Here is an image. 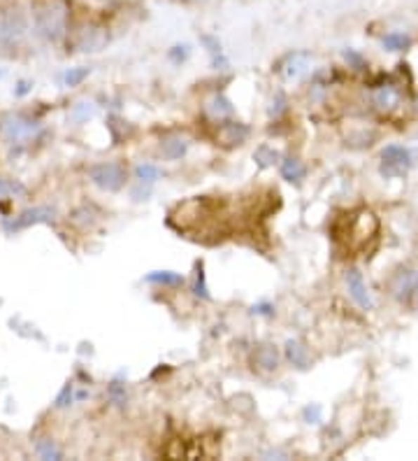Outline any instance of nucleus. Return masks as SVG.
<instances>
[{"label": "nucleus", "mask_w": 418, "mask_h": 461, "mask_svg": "<svg viewBox=\"0 0 418 461\" xmlns=\"http://www.w3.org/2000/svg\"><path fill=\"white\" fill-rule=\"evenodd\" d=\"M254 361L263 370H275L279 366V352L272 345H261L254 354Z\"/></svg>", "instance_id": "12"}, {"label": "nucleus", "mask_w": 418, "mask_h": 461, "mask_svg": "<svg viewBox=\"0 0 418 461\" xmlns=\"http://www.w3.org/2000/svg\"><path fill=\"white\" fill-rule=\"evenodd\" d=\"M341 56H344V61L351 65V68H355V70H365V58H363V54H358L355 49H344L341 51Z\"/></svg>", "instance_id": "23"}, {"label": "nucleus", "mask_w": 418, "mask_h": 461, "mask_svg": "<svg viewBox=\"0 0 418 461\" xmlns=\"http://www.w3.org/2000/svg\"><path fill=\"white\" fill-rule=\"evenodd\" d=\"M284 110H286V101H284V96H281V94H277V103L272 101V110H270V112H272V115L277 117L279 112H284Z\"/></svg>", "instance_id": "27"}, {"label": "nucleus", "mask_w": 418, "mask_h": 461, "mask_svg": "<svg viewBox=\"0 0 418 461\" xmlns=\"http://www.w3.org/2000/svg\"><path fill=\"white\" fill-rule=\"evenodd\" d=\"M26 35V19L19 10H3L0 12V44L10 47L17 44Z\"/></svg>", "instance_id": "4"}, {"label": "nucleus", "mask_w": 418, "mask_h": 461, "mask_svg": "<svg viewBox=\"0 0 418 461\" xmlns=\"http://www.w3.org/2000/svg\"><path fill=\"white\" fill-rule=\"evenodd\" d=\"M89 68H70V70L65 72V84L67 87H77V84H81L84 80L89 77Z\"/></svg>", "instance_id": "21"}, {"label": "nucleus", "mask_w": 418, "mask_h": 461, "mask_svg": "<svg viewBox=\"0 0 418 461\" xmlns=\"http://www.w3.org/2000/svg\"><path fill=\"white\" fill-rule=\"evenodd\" d=\"M135 177H138L142 184H154L156 179L161 177V170H158L154 163H140L138 168H135Z\"/></svg>", "instance_id": "18"}, {"label": "nucleus", "mask_w": 418, "mask_h": 461, "mask_svg": "<svg viewBox=\"0 0 418 461\" xmlns=\"http://www.w3.org/2000/svg\"><path fill=\"white\" fill-rule=\"evenodd\" d=\"M3 75H5V70H3V68H0V77H3Z\"/></svg>", "instance_id": "29"}, {"label": "nucleus", "mask_w": 418, "mask_h": 461, "mask_svg": "<svg viewBox=\"0 0 418 461\" xmlns=\"http://www.w3.org/2000/svg\"><path fill=\"white\" fill-rule=\"evenodd\" d=\"M167 56H170L174 63L186 61V58H188V44H181V47L177 44V47H172L170 51H167Z\"/></svg>", "instance_id": "25"}, {"label": "nucleus", "mask_w": 418, "mask_h": 461, "mask_svg": "<svg viewBox=\"0 0 418 461\" xmlns=\"http://www.w3.org/2000/svg\"><path fill=\"white\" fill-rule=\"evenodd\" d=\"M195 296H200L204 301H209V289H207V279H204V268L202 263H197V282H195Z\"/></svg>", "instance_id": "22"}, {"label": "nucleus", "mask_w": 418, "mask_h": 461, "mask_svg": "<svg viewBox=\"0 0 418 461\" xmlns=\"http://www.w3.org/2000/svg\"><path fill=\"white\" fill-rule=\"evenodd\" d=\"M309 68V56L307 54H293L291 61H288V70H286V77H300Z\"/></svg>", "instance_id": "19"}, {"label": "nucleus", "mask_w": 418, "mask_h": 461, "mask_svg": "<svg viewBox=\"0 0 418 461\" xmlns=\"http://www.w3.org/2000/svg\"><path fill=\"white\" fill-rule=\"evenodd\" d=\"M254 158L258 161V165H261V168H270V165H275V163L279 161V154H277L272 147L263 145V147H258V149H256Z\"/></svg>", "instance_id": "20"}, {"label": "nucleus", "mask_w": 418, "mask_h": 461, "mask_svg": "<svg viewBox=\"0 0 418 461\" xmlns=\"http://www.w3.org/2000/svg\"><path fill=\"white\" fill-rule=\"evenodd\" d=\"M209 115L214 119H223V117H233L235 115V108L233 103L228 101L226 96H214L209 101Z\"/></svg>", "instance_id": "16"}, {"label": "nucleus", "mask_w": 418, "mask_h": 461, "mask_svg": "<svg viewBox=\"0 0 418 461\" xmlns=\"http://www.w3.org/2000/svg\"><path fill=\"white\" fill-rule=\"evenodd\" d=\"M51 219H54V210H49V208H33V210H26V213H21L12 224H7V229L19 231V229H26V226H30V224L51 222Z\"/></svg>", "instance_id": "6"}, {"label": "nucleus", "mask_w": 418, "mask_h": 461, "mask_svg": "<svg viewBox=\"0 0 418 461\" xmlns=\"http://www.w3.org/2000/svg\"><path fill=\"white\" fill-rule=\"evenodd\" d=\"M286 359L300 370H307L311 366L307 347L302 345L300 340H288V343H286Z\"/></svg>", "instance_id": "9"}, {"label": "nucleus", "mask_w": 418, "mask_h": 461, "mask_svg": "<svg viewBox=\"0 0 418 461\" xmlns=\"http://www.w3.org/2000/svg\"><path fill=\"white\" fill-rule=\"evenodd\" d=\"M37 452H40V457H44V459H60V452L54 448V443L51 441H42L40 445H37Z\"/></svg>", "instance_id": "24"}, {"label": "nucleus", "mask_w": 418, "mask_h": 461, "mask_svg": "<svg viewBox=\"0 0 418 461\" xmlns=\"http://www.w3.org/2000/svg\"><path fill=\"white\" fill-rule=\"evenodd\" d=\"M374 103L381 110H391V108H395V105L400 103V91L395 87H381L374 94Z\"/></svg>", "instance_id": "15"}, {"label": "nucleus", "mask_w": 418, "mask_h": 461, "mask_svg": "<svg viewBox=\"0 0 418 461\" xmlns=\"http://www.w3.org/2000/svg\"><path fill=\"white\" fill-rule=\"evenodd\" d=\"M254 312H258V315H272V308L270 305H258V308H254Z\"/></svg>", "instance_id": "28"}, {"label": "nucleus", "mask_w": 418, "mask_h": 461, "mask_svg": "<svg viewBox=\"0 0 418 461\" xmlns=\"http://www.w3.org/2000/svg\"><path fill=\"white\" fill-rule=\"evenodd\" d=\"M346 286H348V293H351V298L358 303L363 310H372V296L367 291V284H365L363 279V273L358 268H351L346 273Z\"/></svg>", "instance_id": "5"}, {"label": "nucleus", "mask_w": 418, "mask_h": 461, "mask_svg": "<svg viewBox=\"0 0 418 461\" xmlns=\"http://www.w3.org/2000/svg\"><path fill=\"white\" fill-rule=\"evenodd\" d=\"M247 138H249V126L242 124V122H230V124H223L221 128H218V140L228 147L242 145Z\"/></svg>", "instance_id": "7"}, {"label": "nucleus", "mask_w": 418, "mask_h": 461, "mask_svg": "<svg viewBox=\"0 0 418 461\" xmlns=\"http://www.w3.org/2000/svg\"><path fill=\"white\" fill-rule=\"evenodd\" d=\"M89 177L91 182L96 187H100L103 191H119V189H124L126 184V165L119 163V161H110V163H98L93 168L89 170Z\"/></svg>", "instance_id": "2"}, {"label": "nucleus", "mask_w": 418, "mask_h": 461, "mask_svg": "<svg viewBox=\"0 0 418 461\" xmlns=\"http://www.w3.org/2000/svg\"><path fill=\"white\" fill-rule=\"evenodd\" d=\"M35 28L44 40L58 42L67 31V3L65 0H47L35 12Z\"/></svg>", "instance_id": "1"}, {"label": "nucleus", "mask_w": 418, "mask_h": 461, "mask_svg": "<svg viewBox=\"0 0 418 461\" xmlns=\"http://www.w3.org/2000/svg\"><path fill=\"white\" fill-rule=\"evenodd\" d=\"M305 417L309 419V424H311V419H314V424H316V422H321V405L305 408Z\"/></svg>", "instance_id": "26"}, {"label": "nucleus", "mask_w": 418, "mask_h": 461, "mask_svg": "<svg viewBox=\"0 0 418 461\" xmlns=\"http://www.w3.org/2000/svg\"><path fill=\"white\" fill-rule=\"evenodd\" d=\"M279 170H281V177H284L286 182H302L305 175H307L305 163H302L300 158H293V156L284 158L281 165H279Z\"/></svg>", "instance_id": "10"}, {"label": "nucleus", "mask_w": 418, "mask_h": 461, "mask_svg": "<svg viewBox=\"0 0 418 461\" xmlns=\"http://www.w3.org/2000/svg\"><path fill=\"white\" fill-rule=\"evenodd\" d=\"M412 168V154L400 145H391L381 152V175L384 177H402Z\"/></svg>", "instance_id": "3"}, {"label": "nucleus", "mask_w": 418, "mask_h": 461, "mask_svg": "<svg viewBox=\"0 0 418 461\" xmlns=\"http://www.w3.org/2000/svg\"><path fill=\"white\" fill-rule=\"evenodd\" d=\"M393 293H395V298H400V301H405L409 298L412 293L418 289V273H409V270H405V273H400L398 277L393 279Z\"/></svg>", "instance_id": "8"}, {"label": "nucleus", "mask_w": 418, "mask_h": 461, "mask_svg": "<svg viewBox=\"0 0 418 461\" xmlns=\"http://www.w3.org/2000/svg\"><path fill=\"white\" fill-rule=\"evenodd\" d=\"M149 284H163V286H179L184 282V275L181 273H174V270H154V273H149L147 277Z\"/></svg>", "instance_id": "14"}, {"label": "nucleus", "mask_w": 418, "mask_h": 461, "mask_svg": "<svg viewBox=\"0 0 418 461\" xmlns=\"http://www.w3.org/2000/svg\"><path fill=\"white\" fill-rule=\"evenodd\" d=\"M200 40H202V44H204V47H207V51H209L211 65H214L216 70H228V58L223 56L221 42H218L214 35H202Z\"/></svg>", "instance_id": "11"}, {"label": "nucleus", "mask_w": 418, "mask_h": 461, "mask_svg": "<svg viewBox=\"0 0 418 461\" xmlns=\"http://www.w3.org/2000/svg\"><path fill=\"white\" fill-rule=\"evenodd\" d=\"M186 149H188V142L184 138H179V135L163 140V145H161L163 156L170 158V161H177V158H181V156L186 154Z\"/></svg>", "instance_id": "13"}, {"label": "nucleus", "mask_w": 418, "mask_h": 461, "mask_svg": "<svg viewBox=\"0 0 418 461\" xmlns=\"http://www.w3.org/2000/svg\"><path fill=\"white\" fill-rule=\"evenodd\" d=\"M412 44V37L405 35V33H388L384 35V47L388 51H402Z\"/></svg>", "instance_id": "17"}]
</instances>
